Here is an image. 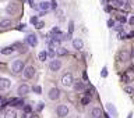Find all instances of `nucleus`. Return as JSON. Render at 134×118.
Masks as SVG:
<instances>
[{"label":"nucleus","mask_w":134,"mask_h":118,"mask_svg":"<svg viewBox=\"0 0 134 118\" xmlns=\"http://www.w3.org/2000/svg\"><path fill=\"white\" fill-rule=\"evenodd\" d=\"M25 68V62L22 60H14L11 62V71L14 74H20L22 72V69Z\"/></svg>","instance_id":"obj_1"},{"label":"nucleus","mask_w":134,"mask_h":118,"mask_svg":"<svg viewBox=\"0 0 134 118\" xmlns=\"http://www.w3.org/2000/svg\"><path fill=\"white\" fill-rule=\"evenodd\" d=\"M60 96H62V92H60V89H57L56 86H52L49 90H48V97H49V100L56 101V100L60 99Z\"/></svg>","instance_id":"obj_2"},{"label":"nucleus","mask_w":134,"mask_h":118,"mask_svg":"<svg viewBox=\"0 0 134 118\" xmlns=\"http://www.w3.org/2000/svg\"><path fill=\"white\" fill-rule=\"evenodd\" d=\"M56 114H57V117H60V118L67 117V115L70 114V107H68L67 104H60V106L56 107Z\"/></svg>","instance_id":"obj_3"},{"label":"nucleus","mask_w":134,"mask_h":118,"mask_svg":"<svg viewBox=\"0 0 134 118\" xmlns=\"http://www.w3.org/2000/svg\"><path fill=\"white\" fill-rule=\"evenodd\" d=\"M73 82H74V79H73V75L70 72L63 74V76H62V85L64 88H71L73 86Z\"/></svg>","instance_id":"obj_4"},{"label":"nucleus","mask_w":134,"mask_h":118,"mask_svg":"<svg viewBox=\"0 0 134 118\" xmlns=\"http://www.w3.org/2000/svg\"><path fill=\"white\" fill-rule=\"evenodd\" d=\"M62 61L60 60H56V59H53V60H50V62H49V69L52 71V72H57V71H60L62 69Z\"/></svg>","instance_id":"obj_5"},{"label":"nucleus","mask_w":134,"mask_h":118,"mask_svg":"<svg viewBox=\"0 0 134 118\" xmlns=\"http://www.w3.org/2000/svg\"><path fill=\"white\" fill-rule=\"evenodd\" d=\"M22 75H24L25 79H32L34 75H35V68H34V65L25 67V68L22 69Z\"/></svg>","instance_id":"obj_6"},{"label":"nucleus","mask_w":134,"mask_h":118,"mask_svg":"<svg viewBox=\"0 0 134 118\" xmlns=\"http://www.w3.org/2000/svg\"><path fill=\"white\" fill-rule=\"evenodd\" d=\"M29 86L28 85H27V83H21V85H20V86L17 88V94L20 97H24V96H27V94L29 93Z\"/></svg>","instance_id":"obj_7"},{"label":"nucleus","mask_w":134,"mask_h":118,"mask_svg":"<svg viewBox=\"0 0 134 118\" xmlns=\"http://www.w3.org/2000/svg\"><path fill=\"white\" fill-rule=\"evenodd\" d=\"M25 42H27V45L31 46V47H35L38 46V36L35 33H29L27 38H25Z\"/></svg>","instance_id":"obj_8"},{"label":"nucleus","mask_w":134,"mask_h":118,"mask_svg":"<svg viewBox=\"0 0 134 118\" xmlns=\"http://www.w3.org/2000/svg\"><path fill=\"white\" fill-rule=\"evenodd\" d=\"M11 88V81L8 78H0V90L6 92Z\"/></svg>","instance_id":"obj_9"},{"label":"nucleus","mask_w":134,"mask_h":118,"mask_svg":"<svg viewBox=\"0 0 134 118\" xmlns=\"http://www.w3.org/2000/svg\"><path fill=\"white\" fill-rule=\"evenodd\" d=\"M73 47L75 49V50H81L82 47H84V42L81 40L80 38H73Z\"/></svg>","instance_id":"obj_10"},{"label":"nucleus","mask_w":134,"mask_h":118,"mask_svg":"<svg viewBox=\"0 0 134 118\" xmlns=\"http://www.w3.org/2000/svg\"><path fill=\"white\" fill-rule=\"evenodd\" d=\"M17 7H18L17 3H8L7 7H6V13L7 14H15L17 13Z\"/></svg>","instance_id":"obj_11"},{"label":"nucleus","mask_w":134,"mask_h":118,"mask_svg":"<svg viewBox=\"0 0 134 118\" xmlns=\"http://www.w3.org/2000/svg\"><path fill=\"white\" fill-rule=\"evenodd\" d=\"M106 108H108V111H109V114L112 115L113 118H117V115H119V113H117V110L115 108V106H113L112 103H109L108 106H106Z\"/></svg>","instance_id":"obj_12"},{"label":"nucleus","mask_w":134,"mask_h":118,"mask_svg":"<svg viewBox=\"0 0 134 118\" xmlns=\"http://www.w3.org/2000/svg\"><path fill=\"white\" fill-rule=\"evenodd\" d=\"M73 89H74L75 92H81V90L85 89V85L81 81H77V82H73Z\"/></svg>","instance_id":"obj_13"},{"label":"nucleus","mask_w":134,"mask_h":118,"mask_svg":"<svg viewBox=\"0 0 134 118\" xmlns=\"http://www.w3.org/2000/svg\"><path fill=\"white\" fill-rule=\"evenodd\" d=\"M119 59H122L123 61H129V60L131 59V56H130V52L129 50H122L119 54Z\"/></svg>","instance_id":"obj_14"},{"label":"nucleus","mask_w":134,"mask_h":118,"mask_svg":"<svg viewBox=\"0 0 134 118\" xmlns=\"http://www.w3.org/2000/svg\"><path fill=\"white\" fill-rule=\"evenodd\" d=\"M0 53L3 56H10V54H13L14 53V47L13 46H7V47H3L1 50H0Z\"/></svg>","instance_id":"obj_15"},{"label":"nucleus","mask_w":134,"mask_h":118,"mask_svg":"<svg viewBox=\"0 0 134 118\" xmlns=\"http://www.w3.org/2000/svg\"><path fill=\"white\" fill-rule=\"evenodd\" d=\"M91 115H92V118H101L102 117V110L99 107H94L91 111Z\"/></svg>","instance_id":"obj_16"},{"label":"nucleus","mask_w":134,"mask_h":118,"mask_svg":"<svg viewBox=\"0 0 134 118\" xmlns=\"http://www.w3.org/2000/svg\"><path fill=\"white\" fill-rule=\"evenodd\" d=\"M22 104H24L22 97H20V99H13V100H11V107H21Z\"/></svg>","instance_id":"obj_17"},{"label":"nucleus","mask_w":134,"mask_h":118,"mask_svg":"<svg viewBox=\"0 0 134 118\" xmlns=\"http://www.w3.org/2000/svg\"><path fill=\"white\" fill-rule=\"evenodd\" d=\"M4 118H17V111L15 110H6L4 113Z\"/></svg>","instance_id":"obj_18"},{"label":"nucleus","mask_w":134,"mask_h":118,"mask_svg":"<svg viewBox=\"0 0 134 118\" xmlns=\"http://www.w3.org/2000/svg\"><path fill=\"white\" fill-rule=\"evenodd\" d=\"M11 27V20L10 18H4L0 21V28H10Z\"/></svg>","instance_id":"obj_19"},{"label":"nucleus","mask_w":134,"mask_h":118,"mask_svg":"<svg viewBox=\"0 0 134 118\" xmlns=\"http://www.w3.org/2000/svg\"><path fill=\"white\" fill-rule=\"evenodd\" d=\"M38 8H41L42 11H48V10H50V4H49V1H42V3H39V7Z\"/></svg>","instance_id":"obj_20"},{"label":"nucleus","mask_w":134,"mask_h":118,"mask_svg":"<svg viewBox=\"0 0 134 118\" xmlns=\"http://www.w3.org/2000/svg\"><path fill=\"white\" fill-rule=\"evenodd\" d=\"M38 59H39V61L45 62V61H46V59H48V52H46V50H42V52H39Z\"/></svg>","instance_id":"obj_21"},{"label":"nucleus","mask_w":134,"mask_h":118,"mask_svg":"<svg viewBox=\"0 0 134 118\" xmlns=\"http://www.w3.org/2000/svg\"><path fill=\"white\" fill-rule=\"evenodd\" d=\"M73 32H74V21H68V38H70L71 35H73Z\"/></svg>","instance_id":"obj_22"},{"label":"nucleus","mask_w":134,"mask_h":118,"mask_svg":"<svg viewBox=\"0 0 134 118\" xmlns=\"http://www.w3.org/2000/svg\"><path fill=\"white\" fill-rule=\"evenodd\" d=\"M113 3L116 4L117 7H124L127 4V1L126 0H113Z\"/></svg>","instance_id":"obj_23"},{"label":"nucleus","mask_w":134,"mask_h":118,"mask_svg":"<svg viewBox=\"0 0 134 118\" xmlns=\"http://www.w3.org/2000/svg\"><path fill=\"white\" fill-rule=\"evenodd\" d=\"M89 101H91V97H88V96H84L81 99V104H82V106H87V104H89Z\"/></svg>","instance_id":"obj_24"},{"label":"nucleus","mask_w":134,"mask_h":118,"mask_svg":"<svg viewBox=\"0 0 134 118\" xmlns=\"http://www.w3.org/2000/svg\"><path fill=\"white\" fill-rule=\"evenodd\" d=\"M66 54H67V49H64V47L57 49V56H66Z\"/></svg>","instance_id":"obj_25"},{"label":"nucleus","mask_w":134,"mask_h":118,"mask_svg":"<svg viewBox=\"0 0 134 118\" xmlns=\"http://www.w3.org/2000/svg\"><path fill=\"white\" fill-rule=\"evenodd\" d=\"M124 92L129 94H134V88L133 86H124Z\"/></svg>","instance_id":"obj_26"},{"label":"nucleus","mask_w":134,"mask_h":118,"mask_svg":"<svg viewBox=\"0 0 134 118\" xmlns=\"http://www.w3.org/2000/svg\"><path fill=\"white\" fill-rule=\"evenodd\" d=\"M52 35H62L60 28H59V27H53V28H52Z\"/></svg>","instance_id":"obj_27"},{"label":"nucleus","mask_w":134,"mask_h":118,"mask_svg":"<svg viewBox=\"0 0 134 118\" xmlns=\"http://www.w3.org/2000/svg\"><path fill=\"white\" fill-rule=\"evenodd\" d=\"M49 4H50V8H52V10H57V6H59V4H57L56 0H52V1H49Z\"/></svg>","instance_id":"obj_28"},{"label":"nucleus","mask_w":134,"mask_h":118,"mask_svg":"<svg viewBox=\"0 0 134 118\" xmlns=\"http://www.w3.org/2000/svg\"><path fill=\"white\" fill-rule=\"evenodd\" d=\"M38 18H39V17H36V15H34V17H31V20H29V24H32V25H36V24H38Z\"/></svg>","instance_id":"obj_29"},{"label":"nucleus","mask_w":134,"mask_h":118,"mask_svg":"<svg viewBox=\"0 0 134 118\" xmlns=\"http://www.w3.org/2000/svg\"><path fill=\"white\" fill-rule=\"evenodd\" d=\"M101 76H102V78H106V76H108V68H106V67H103V68H102V71H101Z\"/></svg>","instance_id":"obj_30"},{"label":"nucleus","mask_w":134,"mask_h":118,"mask_svg":"<svg viewBox=\"0 0 134 118\" xmlns=\"http://www.w3.org/2000/svg\"><path fill=\"white\" fill-rule=\"evenodd\" d=\"M117 20L122 22V24H124V22H127V18H126V15H117Z\"/></svg>","instance_id":"obj_31"},{"label":"nucleus","mask_w":134,"mask_h":118,"mask_svg":"<svg viewBox=\"0 0 134 118\" xmlns=\"http://www.w3.org/2000/svg\"><path fill=\"white\" fill-rule=\"evenodd\" d=\"M31 111H32L31 106H28V104H27V106H24V113H25V114H28V113H31Z\"/></svg>","instance_id":"obj_32"},{"label":"nucleus","mask_w":134,"mask_h":118,"mask_svg":"<svg viewBox=\"0 0 134 118\" xmlns=\"http://www.w3.org/2000/svg\"><path fill=\"white\" fill-rule=\"evenodd\" d=\"M43 107H45V104H43V103H39V104H38V107H36V111H42Z\"/></svg>","instance_id":"obj_33"},{"label":"nucleus","mask_w":134,"mask_h":118,"mask_svg":"<svg viewBox=\"0 0 134 118\" xmlns=\"http://www.w3.org/2000/svg\"><path fill=\"white\" fill-rule=\"evenodd\" d=\"M108 27L113 28V27H115V21H113V20H108Z\"/></svg>","instance_id":"obj_34"},{"label":"nucleus","mask_w":134,"mask_h":118,"mask_svg":"<svg viewBox=\"0 0 134 118\" xmlns=\"http://www.w3.org/2000/svg\"><path fill=\"white\" fill-rule=\"evenodd\" d=\"M34 92H35V93H41V92H42V89H41L39 86H35V88H34Z\"/></svg>","instance_id":"obj_35"},{"label":"nucleus","mask_w":134,"mask_h":118,"mask_svg":"<svg viewBox=\"0 0 134 118\" xmlns=\"http://www.w3.org/2000/svg\"><path fill=\"white\" fill-rule=\"evenodd\" d=\"M25 27H27L25 24H21L20 27H18V31H25Z\"/></svg>","instance_id":"obj_36"},{"label":"nucleus","mask_w":134,"mask_h":118,"mask_svg":"<svg viewBox=\"0 0 134 118\" xmlns=\"http://www.w3.org/2000/svg\"><path fill=\"white\" fill-rule=\"evenodd\" d=\"M122 29H123V27H122V25H117V27L115 28V31H117V32H122Z\"/></svg>","instance_id":"obj_37"},{"label":"nucleus","mask_w":134,"mask_h":118,"mask_svg":"<svg viewBox=\"0 0 134 118\" xmlns=\"http://www.w3.org/2000/svg\"><path fill=\"white\" fill-rule=\"evenodd\" d=\"M28 1H29V4H31V7H32V8H38V7L35 6V3H34V0H28Z\"/></svg>","instance_id":"obj_38"},{"label":"nucleus","mask_w":134,"mask_h":118,"mask_svg":"<svg viewBox=\"0 0 134 118\" xmlns=\"http://www.w3.org/2000/svg\"><path fill=\"white\" fill-rule=\"evenodd\" d=\"M127 38H134V31H131L130 33L127 35Z\"/></svg>","instance_id":"obj_39"},{"label":"nucleus","mask_w":134,"mask_h":118,"mask_svg":"<svg viewBox=\"0 0 134 118\" xmlns=\"http://www.w3.org/2000/svg\"><path fill=\"white\" fill-rule=\"evenodd\" d=\"M129 22H130L131 25H134V15H133V17H130V21H129Z\"/></svg>","instance_id":"obj_40"},{"label":"nucleus","mask_w":134,"mask_h":118,"mask_svg":"<svg viewBox=\"0 0 134 118\" xmlns=\"http://www.w3.org/2000/svg\"><path fill=\"white\" fill-rule=\"evenodd\" d=\"M130 56H131V59H134V49H133V52L130 53Z\"/></svg>","instance_id":"obj_41"},{"label":"nucleus","mask_w":134,"mask_h":118,"mask_svg":"<svg viewBox=\"0 0 134 118\" xmlns=\"http://www.w3.org/2000/svg\"><path fill=\"white\" fill-rule=\"evenodd\" d=\"M127 118H133V113H130V114L127 115Z\"/></svg>","instance_id":"obj_42"},{"label":"nucleus","mask_w":134,"mask_h":118,"mask_svg":"<svg viewBox=\"0 0 134 118\" xmlns=\"http://www.w3.org/2000/svg\"><path fill=\"white\" fill-rule=\"evenodd\" d=\"M0 101H1V96H0Z\"/></svg>","instance_id":"obj_43"},{"label":"nucleus","mask_w":134,"mask_h":118,"mask_svg":"<svg viewBox=\"0 0 134 118\" xmlns=\"http://www.w3.org/2000/svg\"><path fill=\"white\" fill-rule=\"evenodd\" d=\"M1 108H3V107H0V110H1Z\"/></svg>","instance_id":"obj_44"}]
</instances>
